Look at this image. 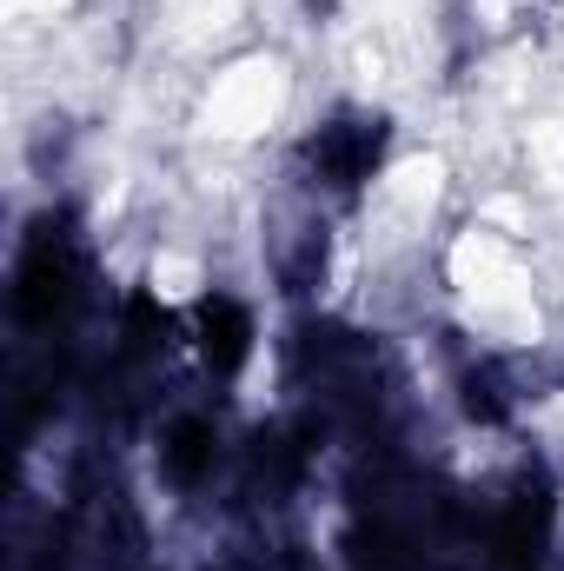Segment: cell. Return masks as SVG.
<instances>
[{
  "mask_svg": "<svg viewBox=\"0 0 564 571\" xmlns=\"http://www.w3.org/2000/svg\"><path fill=\"white\" fill-rule=\"evenodd\" d=\"M166 439H173V446H199V439H213V426H199V419H193V426H173ZM193 466H213V452H199V459H186V452H166V472H180V479H186Z\"/></svg>",
  "mask_w": 564,
  "mask_h": 571,
  "instance_id": "obj_1",
  "label": "cell"
}]
</instances>
